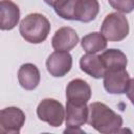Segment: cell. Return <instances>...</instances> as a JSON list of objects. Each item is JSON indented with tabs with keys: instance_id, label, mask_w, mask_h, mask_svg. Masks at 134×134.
<instances>
[{
	"instance_id": "cell-5",
	"label": "cell",
	"mask_w": 134,
	"mask_h": 134,
	"mask_svg": "<svg viewBox=\"0 0 134 134\" xmlns=\"http://www.w3.org/2000/svg\"><path fill=\"white\" fill-rule=\"evenodd\" d=\"M103 79L104 87L110 94H124L132 90L133 79L126 69L106 70Z\"/></svg>"
},
{
	"instance_id": "cell-10",
	"label": "cell",
	"mask_w": 134,
	"mask_h": 134,
	"mask_svg": "<svg viewBox=\"0 0 134 134\" xmlns=\"http://www.w3.org/2000/svg\"><path fill=\"white\" fill-rule=\"evenodd\" d=\"M79 35L76 31L68 26L59 28L51 39V46L55 50L69 51L79 43Z\"/></svg>"
},
{
	"instance_id": "cell-17",
	"label": "cell",
	"mask_w": 134,
	"mask_h": 134,
	"mask_svg": "<svg viewBox=\"0 0 134 134\" xmlns=\"http://www.w3.org/2000/svg\"><path fill=\"white\" fill-rule=\"evenodd\" d=\"M112 8L121 14H129L134 9V0H108Z\"/></svg>"
},
{
	"instance_id": "cell-12",
	"label": "cell",
	"mask_w": 134,
	"mask_h": 134,
	"mask_svg": "<svg viewBox=\"0 0 134 134\" xmlns=\"http://www.w3.org/2000/svg\"><path fill=\"white\" fill-rule=\"evenodd\" d=\"M88 118V106L87 104H73L66 103L65 119L68 128H81L87 122Z\"/></svg>"
},
{
	"instance_id": "cell-1",
	"label": "cell",
	"mask_w": 134,
	"mask_h": 134,
	"mask_svg": "<svg viewBox=\"0 0 134 134\" xmlns=\"http://www.w3.org/2000/svg\"><path fill=\"white\" fill-rule=\"evenodd\" d=\"M87 122L99 133L111 134L119 132L122 127V117L107 105L95 102L88 106Z\"/></svg>"
},
{
	"instance_id": "cell-18",
	"label": "cell",
	"mask_w": 134,
	"mask_h": 134,
	"mask_svg": "<svg viewBox=\"0 0 134 134\" xmlns=\"http://www.w3.org/2000/svg\"><path fill=\"white\" fill-rule=\"evenodd\" d=\"M44 1H45V3H46L47 5L53 7V9H54V8H57L59 5H61L65 0H44Z\"/></svg>"
},
{
	"instance_id": "cell-8",
	"label": "cell",
	"mask_w": 134,
	"mask_h": 134,
	"mask_svg": "<svg viewBox=\"0 0 134 134\" xmlns=\"http://www.w3.org/2000/svg\"><path fill=\"white\" fill-rule=\"evenodd\" d=\"M99 12L97 0H74L70 12V20L88 23L93 21Z\"/></svg>"
},
{
	"instance_id": "cell-6",
	"label": "cell",
	"mask_w": 134,
	"mask_h": 134,
	"mask_svg": "<svg viewBox=\"0 0 134 134\" xmlns=\"http://www.w3.org/2000/svg\"><path fill=\"white\" fill-rule=\"evenodd\" d=\"M25 122V114L18 107L0 110V134H18Z\"/></svg>"
},
{
	"instance_id": "cell-16",
	"label": "cell",
	"mask_w": 134,
	"mask_h": 134,
	"mask_svg": "<svg viewBox=\"0 0 134 134\" xmlns=\"http://www.w3.org/2000/svg\"><path fill=\"white\" fill-rule=\"evenodd\" d=\"M81 45L86 53H97L106 49L107 40L100 32L93 31L82 38Z\"/></svg>"
},
{
	"instance_id": "cell-3",
	"label": "cell",
	"mask_w": 134,
	"mask_h": 134,
	"mask_svg": "<svg viewBox=\"0 0 134 134\" xmlns=\"http://www.w3.org/2000/svg\"><path fill=\"white\" fill-rule=\"evenodd\" d=\"M100 34L107 41H122L129 34L128 19L124 14L118 12L107 15L100 26Z\"/></svg>"
},
{
	"instance_id": "cell-4",
	"label": "cell",
	"mask_w": 134,
	"mask_h": 134,
	"mask_svg": "<svg viewBox=\"0 0 134 134\" xmlns=\"http://www.w3.org/2000/svg\"><path fill=\"white\" fill-rule=\"evenodd\" d=\"M37 115L40 120L57 128L62 126L65 118V109L63 105L54 98H44L37 107Z\"/></svg>"
},
{
	"instance_id": "cell-7",
	"label": "cell",
	"mask_w": 134,
	"mask_h": 134,
	"mask_svg": "<svg viewBox=\"0 0 134 134\" xmlns=\"http://www.w3.org/2000/svg\"><path fill=\"white\" fill-rule=\"evenodd\" d=\"M72 67V57L68 51L55 50L46 60V68L50 75L62 77L66 75Z\"/></svg>"
},
{
	"instance_id": "cell-14",
	"label": "cell",
	"mask_w": 134,
	"mask_h": 134,
	"mask_svg": "<svg viewBox=\"0 0 134 134\" xmlns=\"http://www.w3.org/2000/svg\"><path fill=\"white\" fill-rule=\"evenodd\" d=\"M105 71L106 70H117V69H126L128 65V59L127 55L119 49L110 48L100 53L98 55Z\"/></svg>"
},
{
	"instance_id": "cell-13",
	"label": "cell",
	"mask_w": 134,
	"mask_h": 134,
	"mask_svg": "<svg viewBox=\"0 0 134 134\" xmlns=\"http://www.w3.org/2000/svg\"><path fill=\"white\" fill-rule=\"evenodd\" d=\"M41 75L39 68L31 64L25 63L18 70V81L20 86L25 90H34L40 84Z\"/></svg>"
},
{
	"instance_id": "cell-11",
	"label": "cell",
	"mask_w": 134,
	"mask_h": 134,
	"mask_svg": "<svg viewBox=\"0 0 134 134\" xmlns=\"http://www.w3.org/2000/svg\"><path fill=\"white\" fill-rule=\"evenodd\" d=\"M20 20L19 6L12 0H0V29L10 30Z\"/></svg>"
},
{
	"instance_id": "cell-9",
	"label": "cell",
	"mask_w": 134,
	"mask_h": 134,
	"mask_svg": "<svg viewBox=\"0 0 134 134\" xmlns=\"http://www.w3.org/2000/svg\"><path fill=\"white\" fill-rule=\"evenodd\" d=\"M66 97L67 102L73 104H87L91 97V88L86 81L74 79L66 87Z\"/></svg>"
},
{
	"instance_id": "cell-2",
	"label": "cell",
	"mask_w": 134,
	"mask_h": 134,
	"mask_svg": "<svg viewBox=\"0 0 134 134\" xmlns=\"http://www.w3.org/2000/svg\"><path fill=\"white\" fill-rule=\"evenodd\" d=\"M19 31L22 38L28 43L40 44L47 39L50 32V22L44 15L32 13L22 19Z\"/></svg>"
},
{
	"instance_id": "cell-15",
	"label": "cell",
	"mask_w": 134,
	"mask_h": 134,
	"mask_svg": "<svg viewBox=\"0 0 134 134\" xmlns=\"http://www.w3.org/2000/svg\"><path fill=\"white\" fill-rule=\"evenodd\" d=\"M82 71L94 79H102L105 73L104 65L96 53H86L80 60Z\"/></svg>"
}]
</instances>
